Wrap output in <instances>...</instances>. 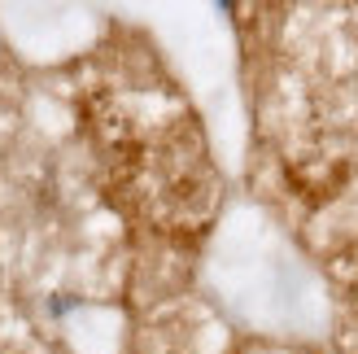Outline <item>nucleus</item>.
Masks as SVG:
<instances>
[]
</instances>
